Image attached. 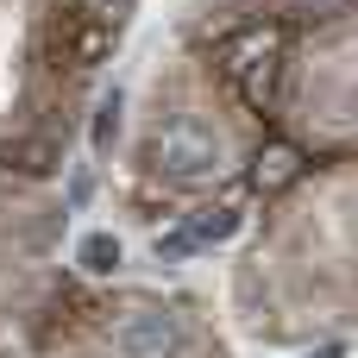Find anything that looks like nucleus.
Instances as JSON below:
<instances>
[{"label":"nucleus","mask_w":358,"mask_h":358,"mask_svg":"<svg viewBox=\"0 0 358 358\" xmlns=\"http://www.w3.org/2000/svg\"><path fill=\"white\" fill-rule=\"evenodd\" d=\"M220 76L227 88L245 101V113L271 120L283 107V88H289V63H296V31L283 19H245L239 31L220 38Z\"/></svg>","instance_id":"f257e3e1"},{"label":"nucleus","mask_w":358,"mask_h":358,"mask_svg":"<svg viewBox=\"0 0 358 358\" xmlns=\"http://www.w3.org/2000/svg\"><path fill=\"white\" fill-rule=\"evenodd\" d=\"M145 164H151L164 182H176V189H201V182H214V176L227 170V145H220L214 126H201V120L182 113V120H170V126L151 132Z\"/></svg>","instance_id":"f03ea898"},{"label":"nucleus","mask_w":358,"mask_h":358,"mask_svg":"<svg viewBox=\"0 0 358 358\" xmlns=\"http://www.w3.org/2000/svg\"><path fill=\"white\" fill-rule=\"evenodd\" d=\"M113 44H120V25H107V19H101L94 6H82V0H57L50 19H44V57H50L57 69H69V76L101 69Z\"/></svg>","instance_id":"7ed1b4c3"},{"label":"nucleus","mask_w":358,"mask_h":358,"mask_svg":"<svg viewBox=\"0 0 358 358\" xmlns=\"http://www.w3.org/2000/svg\"><path fill=\"white\" fill-rule=\"evenodd\" d=\"M182 346H189V327L164 302H132L107 327V352L113 358H182Z\"/></svg>","instance_id":"20e7f679"},{"label":"nucleus","mask_w":358,"mask_h":358,"mask_svg":"<svg viewBox=\"0 0 358 358\" xmlns=\"http://www.w3.org/2000/svg\"><path fill=\"white\" fill-rule=\"evenodd\" d=\"M0 164L19 170V176H31V182H44V176L63 170V138L57 132H13L0 145Z\"/></svg>","instance_id":"39448f33"},{"label":"nucleus","mask_w":358,"mask_h":358,"mask_svg":"<svg viewBox=\"0 0 358 358\" xmlns=\"http://www.w3.org/2000/svg\"><path fill=\"white\" fill-rule=\"evenodd\" d=\"M302 170H308V157H302V145H289V138H271L258 157H252V189L271 201V195H283V189H296L302 182Z\"/></svg>","instance_id":"423d86ee"},{"label":"nucleus","mask_w":358,"mask_h":358,"mask_svg":"<svg viewBox=\"0 0 358 358\" xmlns=\"http://www.w3.org/2000/svg\"><path fill=\"white\" fill-rule=\"evenodd\" d=\"M182 233H189V245H220V239L239 233V214H233V208H201Z\"/></svg>","instance_id":"0eeeda50"},{"label":"nucleus","mask_w":358,"mask_h":358,"mask_svg":"<svg viewBox=\"0 0 358 358\" xmlns=\"http://www.w3.org/2000/svg\"><path fill=\"white\" fill-rule=\"evenodd\" d=\"M76 264H82L88 277H107V271L120 264V239H113V233H88L82 252H76Z\"/></svg>","instance_id":"6e6552de"},{"label":"nucleus","mask_w":358,"mask_h":358,"mask_svg":"<svg viewBox=\"0 0 358 358\" xmlns=\"http://www.w3.org/2000/svg\"><path fill=\"white\" fill-rule=\"evenodd\" d=\"M113 132H120V94H107V101H101V113H94V151H107V145H113Z\"/></svg>","instance_id":"1a4fd4ad"},{"label":"nucleus","mask_w":358,"mask_h":358,"mask_svg":"<svg viewBox=\"0 0 358 358\" xmlns=\"http://www.w3.org/2000/svg\"><path fill=\"white\" fill-rule=\"evenodd\" d=\"M82 6H94L107 25H126V19H132V0H82Z\"/></svg>","instance_id":"9d476101"},{"label":"nucleus","mask_w":358,"mask_h":358,"mask_svg":"<svg viewBox=\"0 0 358 358\" xmlns=\"http://www.w3.org/2000/svg\"><path fill=\"white\" fill-rule=\"evenodd\" d=\"M302 6H308V13H327V19H334V13H346L352 0H302Z\"/></svg>","instance_id":"9b49d317"},{"label":"nucleus","mask_w":358,"mask_h":358,"mask_svg":"<svg viewBox=\"0 0 358 358\" xmlns=\"http://www.w3.org/2000/svg\"><path fill=\"white\" fill-rule=\"evenodd\" d=\"M308 358H346V346H321V352H308Z\"/></svg>","instance_id":"f8f14e48"}]
</instances>
